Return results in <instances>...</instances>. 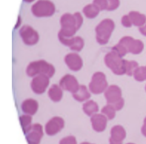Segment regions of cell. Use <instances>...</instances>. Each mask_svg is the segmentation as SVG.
I'll return each mask as SVG.
<instances>
[{
  "label": "cell",
  "mask_w": 146,
  "mask_h": 144,
  "mask_svg": "<svg viewBox=\"0 0 146 144\" xmlns=\"http://www.w3.org/2000/svg\"><path fill=\"white\" fill-rule=\"evenodd\" d=\"M21 24H22V19H21L20 16H19L18 18H17V23H16V25H15L14 29H17V28L21 25Z\"/></svg>",
  "instance_id": "obj_34"
},
{
  "label": "cell",
  "mask_w": 146,
  "mask_h": 144,
  "mask_svg": "<svg viewBox=\"0 0 146 144\" xmlns=\"http://www.w3.org/2000/svg\"><path fill=\"white\" fill-rule=\"evenodd\" d=\"M145 91H146V85H145Z\"/></svg>",
  "instance_id": "obj_38"
},
{
  "label": "cell",
  "mask_w": 146,
  "mask_h": 144,
  "mask_svg": "<svg viewBox=\"0 0 146 144\" xmlns=\"http://www.w3.org/2000/svg\"><path fill=\"white\" fill-rule=\"evenodd\" d=\"M50 78L44 74L35 76L31 83V87L33 92L36 94H42L45 92L49 85Z\"/></svg>",
  "instance_id": "obj_9"
},
{
  "label": "cell",
  "mask_w": 146,
  "mask_h": 144,
  "mask_svg": "<svg viewBox=\"0 0 146 144\" xmlns=\"http://www.w3.org/2000/svg\"><path fill=\"white\" fill-rule=\"evenodd\" d=\"M48 97L53 102L57 103L62 100L63 96V91L62 88L56 84H54L48 90Z\"/></svg>",
  "instance_id": "obj_20"
},
{
  "label": "cell",
  "mask_w": 146,
  "mask_h": 144,
  "mask_svg": "<svg viewBox=\"0 0 146 144\" xmlns=\"http://www.w3.org/2000/svg\"><path fill=\"white\" fill-rule=\"evenodd\" d=\"M119 43L125 48L128 53L136 55L140 54L144 48V44L142 41L139 39H134L133 37L128 36L122 37Z\"/></svg>",
  "instance_id": "obj_7"
},
{
  "label": "cell",
  "mask_w": 146,
  "mask_h": 144,
  "mask_svg": "<svg viewBox=\"0 0 146 144\" xmlns=\"http://www.w3.org/2000/svg\"><path fill=\"white\" fill-rule=\"evenodd\" d=\"M84 45H85V43H84L82 38H81L80 37H74L72 44L69 48H70V50L74 51L79 52L82 50Z\"/></svg>",
  "instance_id": "obj_26"
},
{
  "label": "cell",
  "mask_w": 146,
  "mask_h": 144,
  "mask_svg": "<svg viewBox=\"0 0 146 144\" xmlns=\"http://www.w3.org/2000/svg\"><path fill=\"white\" fill-rule=\"evenodd\" d=\"M60 144H76V140L74 137H67L60 141Z\"/></svg>",
  "instance_id": "obj_31"
},
{
  "label": "cell",
  "mask_w": 146,
  "mask_h": 144,
  "mask_svg": "<svg viewBox=\"0 0 146 144\" xmlns=\"http://www.w3.org/2000/svg\"><path fill=\"white\" fill-rule=\"evenodd\" d=\"M93 4H94L95 5L100 9V11H104V10H107V0H94V1H93Z\"/></svg>",
  "instance_id": "obj_29"
},
{
  "label": "cell",
  "mask_w": 146,
  "mask_h": 144,
  "mask_svg": "<svg viewBox=\"0 0 146 144\" xmlns=\"http://www.w3.org/2000/svg\"><path fill=\"white\" fill-rule=\"evenodd\" d=\"M23 1H24V2H27V3H31V2H34L35 0H23Z\"/></svg>",
  "instance_id": "obj_36"
},
{
  "label": "cell",
  "mask_w": 146,
  "mask_h": 144,
  "mask_svg": "<svg viewBox=\"0 0 146 144\" xmlns=\"http://www.w3.org/2000/svg\"><path fill=\"white\" fill-rule=\"evenodd\" d=\"M142 132L146 137V117L144 120V125H143V128H142Z\"/></svg>",
  "instance_id": "obj_35"
},
{
  "label": "cell",
  "mask_w": 146,
  "mask_h": 144,
  "mask_svg": "<svg viewBox=\"0 0 146 144\" xmlns=\"http://www.w3.org/2000/svg\"><path fill=\"white\" fill-rule=\"evenodd\" d=\"M121 22H122V25L125 28H131L133 25H132V22L131 21V19H130L129 16L128 15H125L122 17V19H121Z\"/></svg>",
  "instance_id": "obj_30"
},
{
  "label": "cell",
  "mask_w": 146,
  "mask_h": 144,
  "mask_svg": "<svg viewBox=\"0 0 146 144\" xmlns=\"http://www.w3.org/2000/svg\"><path fill=\"white\" fill-rule=\"evenodd\" d=\"M19 120H20L21 125H22V127L24 130V132L26 133L28 131H30V130L31 129V121L32 118L31 115H24L20 116L19 117Z\"/></svg>",
  "instance_id": "obj_23"
},
{
  "label": "cell",
  "mask_w": 146,
  "mask_h": 144,
  "mask_svg": "<svg viewBox=\"0 0 146 144\" xmlns=\"http://www.w3.org/2000/svg\"><path fill=\"white\" fill-rule=\"evenodd\" d=\"M107 117L102 114H96L91 116V123L93 129L96 131H102L105 130L107 125Z\"/></svg>",
  "instance_id": "obj_14"
},
{
  "label": "cell",
  "mask_w": 146,
  "mask_h": 144,
  "mask_svg": "<svg viewBox=\"0 0 146 144\" xmlns=\"http://www.w3.org/2000/svg\"><path fill=\"white\" fill-rule=\"evenodd\" d=\"M116 111H117V110L115 109L113 105H111V104H108L102 108L101 112H102V115H104L107 117V119L112 120V119L114 118L115 115H116Z\"/></svg>",
  "instance_id": "obj_25"
},
{
  "label": "cell",
  "mask_w": 146,
  "mask_h": 144,
  "mask_svg": "<svg viewBox=\"0 0 146 144\" xmlns=\"http://www.w3.org/2000/svg\"><path fill=\"white\" fill-rule=\"evenodd\" d=\"M100 9L95 5L94 4H88L85 5L82 9V13L85 17L88 19H94L98 16Z\"/></svg>",
  "instance_id": "obj_22"
},
{
  "label": "cell",
  "mask_w": 146,
  "mask_h": 144,
  "mask_svg": "<svg viewBox=\"0 0 146 144\" xmlns=\"http://www.w3.org/2000/svg\"><path fill=\"white\" fill-rule=\"evenodd\" d=\"M133 76L137 81L143 82L146 80V66L138 67L133 73Z\"/></svg>",
  "instance_id": "obj_27"
},
{
  "label": "cell",
  "mask_w": 146,
  "mask_h": 144,
  "mask_svg": "<svg viewBox=\"0 0 146 144\" xmlns=\"http://www.w3.org/2000/svg\"><path fill=\"white\" fill-rule=\"evenodd\" d=\"M83 111L88 116L96 115L99 111L98 104L94 100H87L82 105Z\"/></svg>",
  "instance_id": "obj_21"
},
{
  "label": "cell",
  "mask_w": 146,
  "mask_h": 144,
  "mask_svg": "<svg viewBox=\"0 0 146 144\" xmlns=\"http://www.w3.org/2000/svg\"><path fill=\"white\" fill-rule=\"evenodd\" d=\"M125 137V131L122 126H116L111 129V144H122L121 141Z\"/></svg>",
  "instance_id": "obj_17"
},
{
  "label": "cell",
  "mask_w": 146,
  "mask_h": 144,
  "mask_svg": "<svg viewBox=\"0 0 146 144\" xmlns=\"http://www.w3.org/2000/svg\"><path fill=\"white\" fill-rule=\"evenodd\" d=\"M104 62L106 66L116 75L125 74V59L117 52L111 50L106 54L104 58Z\"/></svg>",
  "instance_id": "obj_4"
},
{
  "label": "cell",
  "mask_w": 146,
  "mask_h": 144,
  "mask_svg": "<svg viewBox=\"0 0 146 144\" xmlns=\"http://www.w3.org/2000/svg\"><path fill=\"white\" fill-rule=\"evenodd\" d=\"M42 136V129L39 124H34L31 127V131L27 136L30 144H39Z\"/></svg>",
  "instance_id": "obj_16"
},
{
  "label": "cell",
  "mask_w": 146,
  "mask_h": 144,
  "mask_svg": "<svg viewBox=\"0 0 146 144\" xmlns=\"http://www.w3.org/2000/svg\"><path fill=\"white\" fill-rule=\"evenodd\" d=\"M56 7L50 0H38L31 7V12L36 17H49L54 14Z\"/></svg>",
  "instance_id": "obj_5"
},
{
  "label": "cell",
  "mask_w": 146,
  "mask_h": 144,
  "mask_svg": "<svg viewBox=\"0 0 146 144\" xmlns=\"http://www.w3.org/2000/svg\"><path fill=\"white\" fill-rule=\"evenodd\" d=\"M138 67H139V64L136 61L125 59V74H127L128 76H133V73Z\"/></svg>",
  "instance_id": "obj_24"
},
{
  "label": "cell",
  "mask_w": 146,
  "mask_h": 144,
  "mask_svg": "<svg viewBox=\"0 0 146 144\" xmlns=\"http://www.w3.org/2000/svg\"><path fill=\"white\" fill-rule=\"evenodd\" d=\"M139 32H140L141 34H143V36L146 37V23L144 25L139 27Z\"/></svg>",
  "instance_id": "obj_33"
},
{
  "label": "cell",
  "mask_w": 146,
  "mask_h": 144,
  "mask_svg": "<svg viewBox=\"0 0 146 144\" xmlns=\"http://www.w3.org/2000/svg\"><path fill=\"white\" fill-rule=\"evenodd\" d=\"M65 63L69 69L73 71L81 70L83 66V61L80 55L76 53H70L65 57Z\"/></svg>",
  "instance_id": "obj_11"
},
{
  "label": "cell",
  "mask_w": 146,
  "mask_h": 144,
  "mask_svg": "<svg viewBox=\"0 0 146 144\" xmlns=\"http://www.w3.org/2000/svg\"><path fill=\"white\" fill-rule=\"evenodd\" d=\"M59 85L62 88V90L74 94L78 91L80 85L76 78L71 74H66L63 76L59 81Z\"/></svg>",
  "instance_id": "obj_10"
},
{
  "label": "cell",
  "mask_w": 146,
  "mask_h": 144,
  "mask_svg": "<svg viewBox=\"0 0 146 144\" xmlns=\"http://www.w3.org/2000/svg\"><path fill=\"white\" fill-rule=\"evenodd\" d=\"M89 90L94 94H100L108 88V81L106 74L101 71H97L93 74L88 85Z\"/></svg>",
  "instance_id": "obj_6"
},
{
  "label": "cell",
  "mask_w": 146,
  "mask_h": 144,
  "mask_svg": "<svg viewBox=\"0 0 146 144\" xmlns=\"http://www.w3.org/2000/svg\"><path fill=\"white\" fill-rule=\"evenodd\" d=\"M21 108H22V111L25 115H33L36 113L37 110L39 109V103L36 100L31 98L26 99L22 102Z\"/></svg>",
  "instance_id": "obj_15"
},
{
  "label": "cell",
  "mask_w": 146,
  "mask_h": 144,
  "mask_svg": "<svg viewBox=\"0 0 146 144\" xmlns=\"http://www.w3.org/2000/svg\"><path fill=\"white\" fill-rule=\"evenodd\" d=\"M107 11H115V10H117L119 7V5H120V1L119 0H107Z\"/></svg>",
  "instance_id": "obj_28"
},
{
  "label": "cell",
  "mask_w": 146,
  "mask_h": 144,
  "mask_svg": "<svg viewBox=\"0 0 146 144\" xmlns=\"http://www.w3.org/2000/svg\"><path fill=\"white\" fill-rule=\"evenodd\" d=\"M83 23V17L80 12L74 14L69 13H64L60 18L61 29L58 33V36L64 37H73L78 30L81 28Z\"/></svg>",
  "instance_id": "obj_1"
},
{
  "label": "cell",
  "mask_w": 146,
  "mask_h": 144,
  "mask_svg": "<svg viewBox=\"0 0 146 144\" xmlns=\"http://www.w3.org/2000/svg\"><path fill=\"white\" fill-rule=\"evenodd\" d=\"M55 71L54 65L43 59L31 62L26 69V74L30 77H34L35 76L44 74L48 76L49 78H51L55 74Z\"/></svg>",
  "instance_id": "obj_2"
},
{
  "label": "cell",
  "mask_w": 146,
  "mask_h": 144,
  "mask_svg": "<svg viewBox=\"0 0 146 144\" xmlns=\"http://www.w3.org/2000/svg\"><path fill=\"white\" fill-rule=\"evenodd\" d=\"M82 144H89V143H83Z\"/></svg>",
  "instance_id": "obj_37"
},
{
  "label": "cell",
  "mask_w": 146,
  "mask_h": 144,
  "mask_svg": "<svg viewBox=\"0 0 146 144\" xmlns=\"http://www.w3.org/2000/svg\"><path fill=\"white\" fill-rule=\"evenodd\" d=\"M19 35L23 43L27 45H34L39 42V36L38 32L33 29L31 26L28 25H23L20 28Z\"/></svg>",
  "instance_id": "obj_8"
},
{
  "label": "cell",
  "mask_w": 146,
  "mask_h": 144,
  "mask_svg": "<svg viewBox=\"0 0 146 144\" xmlns=\"http://www.w3.org/2000/svg\"><path fill=\"white\" fill-rule=\"evenodd\" d=\"M64 127V120L60 117H54L50 119L45 126L46 133L49 135H54L59 132Z\"/></svg>",
  "instance_id": "obj_13"
},
{
  "label": "cell",
  "mask_w": 146,
  "mask_h": 144,
  "mask_svg": "<svg viewBox=\"0 0 146 144\" xmlns=\"http://www.w3.org/2000/svg\"><path fill=\"white\" fill-rule=\"evenodd\" d=\"M128 16L131 19L133 25L137 26L139 28L146 23V16L143 13H139L138 11H131L128 13Z\"/></svg>",
  "instance_id": "obj_18"
},
{
  "label": "cell",
  "mask_w": 146,
  "mask_h": 144,
  "mask_svg": "<svg viewBox=\"0 0 146 144\" xmlns=\"http://www.w3.org/2000/svg\"><path fill=\"white\" fill-rule=\"evenodd\" d=\"M124 104H125V101H124V99L123 98H121L120 100H119L118 102H117L116 103H114L113 105H112L113 107L115 108V109L117 110V111H119L121 109L123 108L124 106Z\"/></svg>",
  "instance_id": "obj_32"
},
{
  "label": "cell",
  "mask_w": 146,
  "mask_h": 144,
  "mask_svg": "<svg viewBox=\"0 0 146 144\" xmlns=\"http://www.w3.org/2000/svg\"><path fill=\"white\" fill-rule=\"evenodd\" d=\"M114 28V22L111 19H105L101 21L95 28L97 43L100 45L107 44L111 38Z\"/></svg>",
  "instance_id": "obj_3"
},
{
  "label": "cell",
  "mask_w": 146,
  "mask_h": 144,
  "mask_svg": "<svg viewBox=\"0 0 146 144\" xmlns=\"http://www.w3.org/2000/svg\"><path fill=\"white\" fill-rule=\"evenodd\" d=\"M73 97L76 101L82 103V102L87 101L91 97V93L88 91V88L85 85H81L76 93L73 94Z\"/></svg>",
  "instance_id": "obj_19"
},
{
  "label": "cell",
  "mask_w": 146,
  "mask_h": 144,
  "mask_svg": "<svg viewBox=\"0 0 146 144\" xmlns=\"http://www.w3.org/2000/svg\"><path fill=\"white\" fill-rule=\"evenodd\" d=\"M104 96H105L108 104L113 105L120 100L121 98H122V90L119 87L116 85H110L105 91Z\"/></svg>",
  "instance_id": "obj_12"
}]
</instances>
